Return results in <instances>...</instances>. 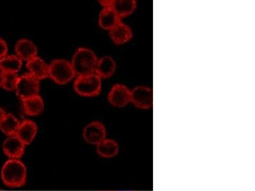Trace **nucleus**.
Instances as JSON below:
<instances>
[{
  "label": "nucleus",
  "instance_id": "nucleus-1",
  "mask_svg": "<svg viewBox=\"0 0 255 191\" xmlns=\"http://www.w3.org/2000/svg\"><path fill=\"white\" fill-rule=\"evenodd\" d=\"M28 171L20 159H8L2 166L1 178L6 186L10 188L22 187L26 183Z\"/></svg>",
  "mask_w": 255,
  "mask_h": 191
},
{
  "label": "nucleus",
  "instance_id": "nucleus-2",
  "mask_svg": "<svg viewBox=\"0 0 255 191\" xmlns=\"http://www.w3.org/2000/svg\"><path fill=\"white\" fill-rule=\"evenodd\" d=\"M98 59L94 52L87 48H79L73 56L72 65L77 76L94 74Z\"/></svg>",
  "mask_w": 255,
  "mask_h": 191
},
{
  "label": "nucleus",
  "instance_id": "nucleus-3",
  "mask_svg": "<svg viewBox=\"0 0 255 191\" xmlns=\"http://www.w3.org/2000/svg\"><path fill=\"white\" fill-rule=\"evenodd\" d=\"M74 88L77 94L82 96H96L101 92L102 80L95 73L79 76L74 82Z\"/></svg>",
  "mask_w": 255,
  "mask_h": 191
},
{
  "label": "nucleus",
  "instance_id": "nucleus-4",
  "mask_svg": "<svg viewBox=\"0 0 255 191\" xmlns=\"http://www.w3.org/2000/svg\"><path fill=\"white\" fill-rule=\"evenodd\" d=\"M76 76L72 63L67 60H53L49 66V77L60 85L69 83Z\"/></svg>",
  "mask_w": 255,
  "mask_h": 191
},
{
  "label": "nucleus",
  "instance_id": "nucleus-5",
  "mask_svg": "<svg viewBox=\"0 0 255 191\" xmlns=\"http://www.w3.org/2000/svg\"><path fill=\"white\" fill-rule=\"evenodd\" d=\"M39 90V81L30 74H26L19 77L15 90L16 95L22 100L38 95Z\"/></svg>",
  "mask_w": 255,
  "mask_h": 191
},
{
  "label": "nucleus",
  "instance_id": "nucleus-6",
  "mask_svg": "<svg viewBox=\"0 0 255 191\" xmlns=\"http://www.w3.org/2000/svg\"><path fill=\"white\" fill-rule=\"evenodd\" d=\"M131 103L140 109H149L153 104V92L147 86H139L131 91Z\"/></svg>",
  "mask_w": 255,
  "mask_h": 191
},
{
  "label": "nucleus",
  "instance_id": "nucleus-7",
  "mask_svg": "<svg viewBox=\"0 0 255 191\" xmlns=\"http://www.w3.org/2000/svg\"><path fill=\"white\" fill-rule=\"evenodd\" d=\"M107 131L104 125L99 121L91 122L84 127L83 132L84 140L89 144L97 145L106 139Z\"/></svg>",
  "mask_w": 255,
  "mask_h": 191
},
{
  "label": "nucleus",
  "instance_id": "nucleus-8",
  "mask_svg": "<svg viewBox=\"0 0 255 191\" xmlns=\"http://www.w3.org/2000/svg\"><path fill=\"white\" fill-rule=\"evenodd\" d=\"M108 100L112 105L124 107L131 103V91L124 84H115L109 93Z\"/></svg>",
  "mask_w": 255,
  "mask_h": 191
},
{
  "label": "nucleus",
  "instance_id": "nucleus-9",
  "mask_svg": "<svg viewBox=\"0 0 255 191\" xmlns=\"http://www.w3.org/2000/svg\"><path fill=\"white\" fill-rule=\"evenodd\" d=\"M26 145L16 135L7 136L2 149L8 159H20L24 155Z\"/></svg>",
  "mask_w": 255,
  "mask_h": 191
},
{
  "label": "nucleus",
  "instance_id": "nucleus-10",
  "mask_svg": "<svg viewBox=\"0 0 255 191\" xmlns=\"http://www.w3.org/2000/svg\"><path fill=\"white\" fill-rule=\"evenodd\" d=\"M38 127L35 122L31 120L25 119L20 122L16 136L25 145L31 144L35 140L37 134Z\"/></svg>",
  "mask_w": 255,
  "mask_h": 191
},
{
  "label": "nucleus",
  "instance_id": "nucleus-11",
  "mask_svg": "<svg viewBox=\"0 0 255 191\" xmlns=\"http://www.w3.org/2000/svg\"><path fill=\"white\" fill-rule=\"evenodd\" d=\"M15 50L17 56L21 60L27 62L36 57L37 48L33 42L28 39H21L18 41L15 45Z\"/></svg>",
  "mask_w": 255,
  "mask_h": 191
},
{
  "label": "nucleus",
  "instance_id": "nucleus-12",
  "mask_svg": "<svg viewBox=\"0 0 255 191\" xmlns=\"http://www.w3.org/2000/svg\"><path fill=\"white\" fill-rule=\"evenodd\" d=\"M109 34L112 40L118 45L124 44L129 42L133 36L131 29L122 21L109 31Z\"/></svg>",
  "mask_w": 255,
  "mask_h": 191
},
{
  "label": "nucleus",
  "instance_id": "nucleus-13",
  "mask_svg": "<svg viewBox=\"0 0 255 191\" xmlns=\"http://www.w3.org/2000/svg\"><path fill=\"white\" fill-rule=\"evenodd\" d=\"M26 67L29 70V74L38 81L49 77V66L39 57L36 56L28 61Z\"/></svg>",
  "mask_w": 255,
  "mask_h": 191
},
{
  "label": "nucleus",
  "instance_id": "nucleus-14",
  "mask_svg": "<svg viewBox=\"0 0 255 191\" xmlns=\"http://www.w3.org/2000/svg\"><path fill=\"white\" fill-rule=\"evenodd\" d=\"M116 69V63L115 60L110 56H104L98 60L95 74L101 79H109L115 74Z\"/></svg>",
  "mask_w": 255,
  "mask_h": 191
},
{
  "label": "nucleus",
  "instance_id": "nucleus-15",
  "mask_svg": "<svg viewBox=\"0 0 255 191\" xmlns=\"http://www.w3.org/2000/svg\"><path fill=\"white\" fill-rule=\"evenodd\" d=\"M96 147L98 155L101 158H113L119 154V144L115 140L106 138Z\"/></svg>",
  "mask_w": 255,
  "mask_h": 191
},
{
  "label": "nucleus",
  "instance_id": "nucleus-16",
  "mask_svg": "<svg viewBox=\"0 0 255 191\" xmlns=\"http://www.w3.org/2000/svg\"><path fill=\"white\" fill-rule=\"evenodd\" d=\"M22 104L24 113L29 116L40 115L44 108V101L38 95L22 99Z\"/></svg>",
  "mask_w": 255,
  "mask_h": 191
},
{
  "label": "nucleus",
  "instance_id": "nucleus-17",
  "mask_svg": "<svg viewBox=\"0 0 255 191\" xmlns=\"http://www.w3.org/2000/svg\"><path fill=\"white\" fill-rule=\"evenodd\" d=\"M121 21L113 8H104L99 16V25L102 29L110 31Z\"/></svg>",
  "mask_w": 255,
  "mask_h": 191
},
{
  "label": "nucleus",
  "instance_id": "nucleus-18",
  "mask_svg": "<svg viewBox=\"0 0 255 191\" xmlns=\"http://www.w3.org/2000/svg\"><path fill=\"white\" fill-rule=\"evenodd\" d=\"M112 8L122 19L134 12L136 8V1L135 0H116L113 1Z\"/></svg>",
  "mask_w": 255,
  "mask_h": 191
},
{
  "label": "nucleus",
  "instance_id": "nucleus-19",
  "mask_svg": "<svg viewBox=\"0 0 255 191\" xmlns=\"http://www.w3.org/2000/svg\"><path fill=\"white\" fill-rule=\"evenodd\" d=\"M20 122L11 113H6L0 122V130L7 136L16 135Z\"/></svg>",
  "mask_w": 255,
  "mask_h": 191
},
{
  "label": "nucleus",
  "instance_id": "nucleus-20",
  "mask_svg": "<svg viewBox=\"0 0 255 191\" xmlns=\"http://www.w3.org/2000/svg\"><path fill=\"white\" fill-rule=\"evenodd\" d=\"M0 67L4 72L17 74L22 67V60L17 56H6L0 60Z\"/></svg>",
  "mask_w": 255,
  "mask_h": 191
},
{
  "label": "nucleus",
  "instance_id": "nucleus-21",
  "mask_svg": "<svg viewBox=\"0 0 255 191\" xmlns=\"http://www.w3.org/2000/svg\"><path fill=\"white\" fill-rule=\"evenodd\" d=\"M19 77L15 73L4 72L1 87L8 92L15 90Z\"/></svg>",
  "mask_w": 255,
  "mask_h": 191
},
{
  "label": "nucleus",
  "instance_id": "nucleus-22",
  "mask_svg": "<svg viewBox=\"0 0 255 191\" xmlns=\"http://www.w3.org/2000/svg\"><path fill=\"white\" fill-rule=\"evenodd\" d=\"M8 52L7 44L5 41L0 38V60L6 56Z\"/></svg>",
  "mask_w": 255,
  "mask_h": 191
},
{
  "label": "nucleus",
  "instance_id": "nucleus-23",
  "mask_svg": "<svg viewBox=\"0 0 255 191\" xmlns=\"http://www.w3.org/2000/svg\"><path fill=\"white\" fill-rule=\"evenodd\" d=\"M100 3L104 6V8H112L113 1H100Z\"/></svg>",
  "mask_w": 255,
  "mask_h": 191
},
{
  "label": "nucleus",
  "instance_id": "nucleus-24",
  "mask_svg": "<svg viewBox=\"0 0 255 191\" xmlns=\"http://www.w3.org/2000/svg\"><path fill=\"white\" fill-rule=\"evenodd\" d=\"M4 73L3 70L1 69V68L0 67V87H1L2 82H3Z\"/></svg>",
  "mask_w": 255,
  "mask_h": 191
},
{
  "label": "nucleus",
  "instance_id": "nucleus-25",
  "mask_svg": "<svg viewBox=\"0 0 255 191\" xmlns=\"http://www.w3.org/2000/svg\"><path fill=\"white\" fill-rule=\"evenodd\" d=\"M6 115L5 111H4L3 109L0 107V122L3 119L4 115Z\"/></svg>",
  "mask_w": 255,
  "mask_h": 191
},
{
  "label": "nucleus",
  "instance_id": "nucleus-26",
  "mask_svg": "<svg viewBox=\"0 0 255 191\" xmlns=\"http://www.w3.org/2000/svg\"></svg>",
  "mask_w": 255,
  "mask_h": 191
}]
</instances>
